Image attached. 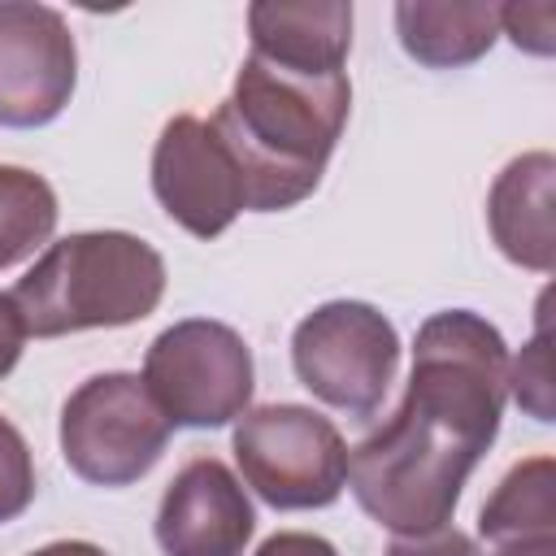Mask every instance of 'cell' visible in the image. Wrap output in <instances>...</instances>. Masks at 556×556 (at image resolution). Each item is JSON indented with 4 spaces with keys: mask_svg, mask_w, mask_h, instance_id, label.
Wrapping results in <instances>:
<instances>
[{
    "mask_svg": "<svg viewBox=\"0 0 556 556\" xmlns=\"http://www.w3.org/2000/svg\"><path fill=\"white\" fill-rule=\"evenodd\" d=\"M504 400V334L469 308L426 317L413 339V374L400 408L348 452L356 504L395 539L452 526L460 486L500 434Z\"/></svg>",
    "mask_w": 556,
    "mask_h": 556,
    "instance_id": "cell-1",
    "label": "cell"
},
{
    "mask_svg": "<svg viewBox=\"0 0 556 556\" xmlns=\"http://www.w3.org/2000/svg\"><path fill=\"white\" fill-rule=\"evenodd\" d=\"M348 74L308 78L252 52L243 56L235 91L217 104L208 126L235 156L252 213H282L317 191L348 126Z\"/></svg>",
    "mask_w": 556,
    "mask_h": 556,
    "instance_id": "cell-2",
    "label": "cell"
},
{
    "mask_svg": "<svg viewBox=\"0 0 556 556\" xmlns=\"http://www.w3.org/2000/svg\"><path fill=\"white\" fill-rule=\"evenodd\" d=\"M165 261L130 230H78L43 248L17 278L13 300L26 334L56 339L74 330H113L156 313Z\"/></svg>",
    "mask_w": 556,
    "mask_h": 556,
    "instance_id": "cell-3",
    "label": "cell"
},
{
    "mask_svg": "<svg viewBox=\"0 0 556 556\" xmlns=\"http://www.w3.org/2000/svg\"><path fill=\"white\" fill-rule=\"evenodd\" d=\"M230 443L243 482L269 508H330L348 486V443L339 426L304 404L248 408Z\"/></svg>",
    "mask_w": 556,
    "mask_h": 556,
    "instance_id": "cell-4",
    "label": "cell"
},
{
    "mask_svg": "<svg viewBox=\"0 0 556 556\" xmlns=\"http://www.w3.org/2000/svg\"><path fill=\"white\" fill-rule=\"evenodd\" d=\"M143 387L169 426L217 430L252 404V352L243 334L213 317H187L161 330L143 356Z\"/></svg>",
    "mask_w": 556,
    "mask_h": 556,
    "instance_id": "cell-5",
    "label": "cell"
},
{
    "mask_svg": "<svg viewBox=\"0 0 556 556\" xmlns=\"http://www.w3.org/2000/svg\"><path fill=\"white\" fill-rule=\"evenodd\" d=\"M291 365L321 404L369 421L395 382L400 334L365 300H326L295 326Z\"/></svg>",
    "mask_w": 556,
    "mask_h": 556,
    "instance_id": "cell-6",
    "label": "cell"
},
{
    "mask_svg": "<svg viewBox=\"0 0 556 556\" xmlns=\"http://www.w3.org/2000/svg\"><path fill=\"white\" fill-rule=\"evenodd\" d=\"M169 421L139 374H91L61 404V456L91 486L139 482L169 443Z\"/></svg>",
    "mask_w": 556,
    "mask_h": 556,
    "instance_id": "cell-7",
    "label": "cell"
},
{
    "mask_svg": "<svg viewBox=\"0 0 556 556\" xmlns=\"http://www.w3.org/2000/svg\"><path fill=\"white\" fill-rule=\"evenodd\" d=\"M78 83L70 22L52 4L0 0V126L35 130L61 117Z\"/></svg>",
    "mask_w": 556,
    "mask_h": 556,
    "instance_id": "cell-8",
    "label": "cell"
},
{
    "mask_svg": "<svg viewBox=\"0 0 556 556\" xmlns=\"http://www.w3.org/2000/svg\"><path fill=\"white\" fill-rule=\"evenodd\" d=\"M152 191L195 239H217L248 208L243 174L204 117H169L152 148Z\"/></svg>",
    "mask_w": 556,
    "mask_h": 556,
    "instance_id": "cell-9",
    "label": "cell"
},
{
    "mask_svg": "<svg viewBox=\"0 0 556 556\" xmlns=\"http://www.w3.org/2000/svg\"><path fill=\"white\" fill-rule=\"evenodd\" d=\"M252 530V500L217 456L187 460L156 508V543L165 556H243Z\"/></svg>",
    "mask_w": 556,
    "mask_h": 556,
    "instance_id": "cell-10",
    "label": "cell"
},
{
    "mask_svg": "<svg viewBox=\"0 0 556 556\" xmlns=\"http://www.w3.org/2000/svg\"><path fill=\"white\" fill-rule=\"evenodd\" d=\"M248 35H252V56L291 74L330 78V74H343L352 52V4L256 0L248 9Z\"/></svg>",
    "mask_w": 556,
    "mask_h": 556,
    "instance_id": "cell-11",
    "label": "cell"
},
{
    "mask_svg": "<svg viewBox=\"0 0 556 556\" xmlns=\"http://www.w3.org/2000/svg\"><path fill=\"white\" fill-rule=\"evenodd\" d=\"M556 156L552 152H526L513 156L486 195V226L495 248L534 274L556 269Z\"/></svg>",
    "mask_w": 556,
    "mask_h": 556,
    "instance_id": "cell-12",
    "label": "cell"
},
{
    "mask_svg": "<svg viewBox=\"0 0 556 556\" xmlns=\"http://www.w3.org/2000/svg\"><path fill=\"white\" fill-rule=\"evenodd\" d=\"M404 52L426 70H460L500 39V4L486 0H404L395 4Z\"/></svg>",
    "mask_w": 556,
    "mask_h": 556,
    "instance_id": "cell-13",
    "label": "cell"
},
{
    "mask_svg": "<svg viewBox=\"0 0 556 556\" xmlns=\"http://www.w3.org/2000/svg\"><path fill=\"white\" fill-rule=\"evenodd\" d=\"M478 534L491 543L556 534V465L552 456H530L513 465L478 513Z\"/></svg>",
    "mask_w": 556,
    "mask_h": 556,
    "instance_id": "cell-14",
    "label": "cell"
},
{
    "mask_svg": "<svg viewBox=\"0 0 556 556\" xmlns=\"http://www.w3.org/2000/svg\"><path fill=\"white\" fill-rule=\"evenodd\" d=\"M56 191L43 174L0 165V269L35 256L56 230Z\"/></svg>",
    "mask_w": 556,
    "mask_h": 556,
    "instance_id": "cell-15",
    "label": "cell"
},
{
    "mask_svg": "<svg viewBox=\"0 0 556 556\" xmlns=\"http://www.w3.org/2000/svg\"><path fill=\"white\" fill-rule=\"evenodd\" d=\"M508 391L513 400L534 417L552 421V356H547V321H539L534 339L521 348L517 365H508Z\"/></svg>",
    "mask_w": 556,
    "mask_h": 556,
    "instance_id": "cell-16",
    "label": "cell"
},
{
    "mask_svg": "<svg viewBox=\"0 0 556 556\" xmlns=\"http://www.w3.org/2000/svg\"><path fill=\"white\" fill-rule=\"evenodd\" d=\"M35 500V460L22 430L0 417V526L22 517Z\"/></svg>",
    "mask_w": 556,
    "mask_h": 556,
    "instance_id": "cell-17",
    "label": "cell"
},
{
    "mask_svg": "<svg viewBox=\"0 0 556 556\" xmlns=\"http://www.w3.org/2000/svg\"><path fill=\"white\" fill-rule=\"evenodd\" d=\"M552 26H556L552 4H500V35H508L526 52L547 56L552 52Z\"/></svg>",
    "mask_w": 556,
    "mask_h": 556,
    "instance_id": "cell-18",
    "label": "cell"
},
{
    "mask_svg": "<svg viewBox=\"0 0 556 556\" xmlns=\"http://www.w3.org/2000/svg\"><path fill=\"white\" fill-rule=\"evenodd\" d=\"M387 556H482L478 543L456 530V526H443V530H430V534H413V539H395L387 547Z\"/></svg>",
    "mask_w": 556,
    "mask_h": 556,
    "instance_id": "cell-19",
    "label": "cell"
},
{
    "mask_svg": "<svg viewBox=\"0 0 556 556\" xmlns=\"http://www.w3.org/2000/svg\"><path fill=\"white\" fill-rule=\"evenodd\" d=\"M22 348H26V321H22V308H17L13 291H0V378L13 374V365L22 361Z\"/></svg>",
    "mask_w": 556,
    "mask_h": 556,
    "instance_id": "cell-20",
    "label": "cell"
},
{
    "mask_svg": "<svg viewBox=\"0 0 556 556\" xmlns=\"http://www.w3.org/2000/svg\"><path fill=\"white\" fill-rule=\"evenodd\" d=\"M256 556H339V552H334V543L321 539V534L278 530V534H269V539L256 547Z\"/></svg>",
    "mask_w": 556,
    "mask_h": 556,
    "instance_id": "cell-21",
    "label": "cell"
},
{
    "mask_svg": "<svg viewBox=\"0 0 556 556\" xmlns=\"http://www.w3.org/2000/svg\"><path fill=\"white\" fill-rule=\"evenodd\" d=\"M495 556H556V534L543 539H517V543H500Z\"/></svg>",
    "mask_w": 556,
    "mask_h": 556,
    "instance_id": "cell-22",
    "label": "cell"
},
{
    "mask_svg": "<svg viewBox=\"0 0 556 556\" xmlns=\"http://www.w3.org/2000/svg\"><path fill=\"white\" fill-rule=\"evenodd\" d=\"M30 556H109V552L87 543V539H56V543H48V547H39Z\"/></svg>",
    "mask_w": 556,
    "mask_h": 556,
    "instance_id": "cell-23",
    "label": "cell"
}]
</instances>
